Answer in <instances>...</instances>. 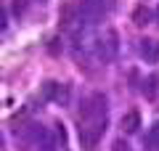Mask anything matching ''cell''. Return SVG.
<instances>
[{
    "mask_svg": "<svg viewBox=\"0 0 159 151\" xmlns=\"http://www.w3.org/2000/svg\"><path fill=\"white\" fill-rule=\"evenodd\" d=\"M103 130H106V119L82 122V127H80V143H82V149H85V151H93V149H96V143L101 140Z\"/></svg>",
    "mask_w": 159,
    "mask_h": 151,
    "instance_id": "obj_1",
    "label": "cell"
},
{
    "mask_svg": "<svg viewBox=\"0 0 159 151\" xmlns=\"http://www.w3.org/2000/svg\"><path fill=\"white\" fill-rule=\"evenodd\" d=\"M103 114H106V95L103 93H93L90 98L85 101L80 117H82V122H93V119H103Z\"/></svg>",
    "mask_w": 159,
    "mask_h": 151,
    "instance_id": "obj_2",
    "label": "cell"
},
{
    "mask_svg": "<svg viewBox=\"0 0 159 151\" xmlns=\"http://www.w3.org/2000/svg\"><path fill=\"white\" fill-rule=\"evenodd\" d=\"M43 93H45L48 101L58 103V106H66V103H69V85H64V82H53V80H48V82L43 85Z\"/></svg>",
    "mask_w": 159,
    "mask_h": 151,
    "instance_id": "obj_3",
    "label": "cell"
},
{
    "mask_svg": "<svg viewBox=\"0 0 159 151\" xmlns=\"http://www.w3.org/2000/svg\"><path fill=\"white\" fill-rule=\"evenodd\" d=\"M138 53H141V58H143L146 64H157V61H159V40H151V37L141 40Z\"/></svg>",
    "mask_w": 159,
    "mask_h": 151,
    "instance_id": "obj_4",
    "label": "cell"
},
{
    "mask_svg": "<svg viewBox=\"0 0 159 151\" xmlns=\"http://www.w3.org/2000/svg\"><path fill=\"white\" fill-rule=\"evenodd\" d=\"M98 56L106 58V61H111V58L117 56V32H114V29H109V32H106V40L98 43Z\"/></svg>",
    "mask_w": 159,
    "mask_h": 151,
    "instance_id": "obj_5",
    "label": "cell"
},
{
    "mask_svg": "<svg viewBox=\"0 0 159 151\" xmlns=\"http://www.w3.org/2000/svg\"><path fill=\"white\" fill-rule=\"evenodd\" d=\"M138 127H141V114L138 112H127L125 117H122V133L133 135V133H138Z\"/></svg>",
    "mask_w": 159,
    "mask_h": 151,
    "instance_id": "obj_6",
    "label": "cell"
},
{
    "mask_svg": "<svg viewBox=\"0 0 159 151\" xmlns=\"http://www.w3.org/2000/svg\"><path fill=\"white\" fill-rule=\"evenodd\" d=\"M157 93H159V77H157V74H148L146 82H143V95H146L148 101H154Z\"/></svg>",
    "mask_w": 159,
    "mask_h": 151,
    "instance_id": "obj_7",
    "label": "cell"
},
{
    "mask_svg": "<svg viewBox=\"0 0 159 151\" xmlns=\"http://www.w3.org/2000/svg\"><path fill=\"white\" fill-rule=\"evenodd\" d=\"M148 21H151V11H148L146 6H138L135 11H133V24H135V27H146Z\"/></svg>",
    "mask_w": 159,
    "mask_h": 151,
    "instance_id": "obj_8",
    "label": "cell"
},
{
    "mask_svg": "<svg viewBox=\"0 0 159 151\" xmlns=\"http://www.w3.org/2000/svg\"><path fill=\"white\" fill-rule=\"evenodd\" d=\"M148 146H159V122L148 127Z\"/></svg>",
    "mask_w": 159,
    "mask_h": 151,
    "instance_id": "obj_9",
    "label": "cell"
},
{
    "mask_svg": "<svg viewBox=\"0 0 159 151\" xmlns=\"http://www.w3.org/2000/svg\"><path fill=\"white\" fill-rule=\"evenodd\" d=\"M24 6H27V0H13V11H16V13H21Z\"/></svg>",
    "mask_w": 159,
    "mask_h": 151,
    "instance_id": "obj_10",
    "label": "cell"
},
{
    "mask_svg": "<svg viewBox=\"0 0 159 151\" xmlns=\"http://www.w3.org/2000/svg\"><path fill=\"white\" fill-rule=\"evenodd\" d=\"M157 24H159V6H157Z\"/></svg>",
    "mask_w": 159,
    "mask_h": 151,
    "instance_id": "obj_11",
    "label": "cell"
}]
</instances>
